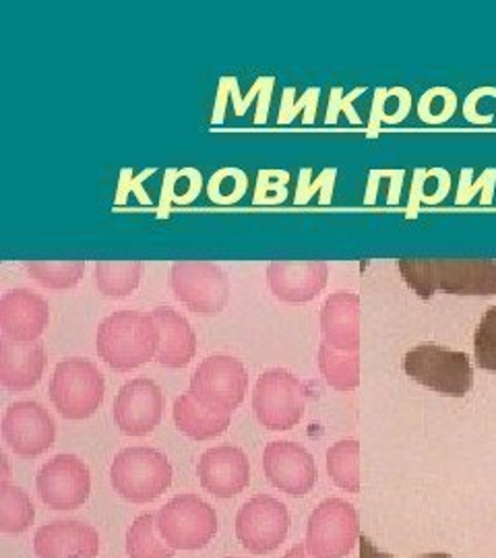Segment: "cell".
Returning <instances> with one entry per match:
<instances>
[{"mask_svg": "<svg viewBox=\"0 0 496 558\" xmlns=\"http://www.w3.org/2000/svg\"><path fill=\"white\" fill-rule=\"evenodd\" d=\"M403 281L422 300L437 292L456 296H496V260L401 259L397 263Z\"/></svg>", "mask_w": 496, "mask_h": 558, "instance_id": "6da1fadb", "label": "cell"}, {"mask_svg": "<svg viewBox=\"0 0 496 558\" xmlns=\"http://www.w3.org/2000/svg\"><path fill=\"white\" fill-rule=\"evenodd\" d=\"M96 345L99 359L110 368L135 371L158 356V323L149 313L117 311L99 323Z\"/></svg>", "mask_w": 496, "mask_h": 558, "instance_id": "7a4b0ae2", "label": "cell"}, {"mask_svg": "<svg viewBox=\"0 0 496 558\" xmlns=\"http://www.w3.org/2000/svg\"><path fill=\"white\" fill-rule=\"evenodd\" d=\"M172 463L158 449L131 447L110 468V482L120 497L135 505L159 499L172 484Z\"/></svg>", "mask_w": 496, "mask_h": 558, "instance_id": "3957f363", "label": "cell"}, {"mask_svg": "<svg viewBox=\"0 0 496 558\" xmlns=\"http://www.w3.org/2000/svg\"><path fill=\"white\" fill-rule=\"evenodd\" d=\"M403 371L422 387L447 398H463L474 385V371L463 352L422 343L403 359Z\"/></svg>", "mask_w": 496, "mask_h": 558, "instance_id": "277c9868", "label": "cell"}, {"mask_svg": "<svg viewBox=\"0 0 496 558\" xmlns=\"http://www.w3.org/2000/svg\"><path fill=\"white\" fill-rule=\"evenodd\" d=\"M104 393L106 380L94 362L69 359L55 368L50 399L62 418H92L104 403Z\"/></svg>", "mask_w": 496, "mask_h": 558, "instance_id": "5b68a950", "label": "cell"}, {"mask_svg": "<svg viewBox=\"0 0 496 558\" xmlns=\"http://www.w3.org/2000/svg\"><path fill=\"white\" fill-rule=\"evenodd\" d=\"M306 387L286 368H271L258 377L253 391V410L267 430H292L306 410Z\"/></svg>", "mask_w": 496, "mask_h": 558, "instance_id": "8992f818", "label": "cell"}, {"mask_svg": "<svg viewBox=\"0 0 496 558\" xmlns=\"http://www.w3.org/2000/svg\"><path fill=\"white\" fill-rule=\"evenodd\" d=\"M161 539L174 550L205 548L218 534V515L211 505L195 495H180L159 509Z\"/></svg>", "mask_w": 496, "mask_h": 558, "instance_id": "52a82bcc", "label": "cell"}, {"mask_svg": "<svg viewBox=\"0 0 496 558\" xmlns=\"http://www.w3.org/2000/svg\"><path fill=\"white\" fill-rule=\"evenodd\" d=\"M170 288L197 315H219L230 299V281L211 260H177L170 269Z\"/></svg>", "mask_w": 496, "mask_h": 558, "instance_id": "ba28073f", "label": "cell"}, {"mask_svg": "<svg viewBox=\"0 0 496 558\" xmlns=\"http://www.w3.org/2000/svg\"><path fill=\"white\" fill-rule=\"evenodd\" d=\"M358 515L350 502L327 499L311 513L306 550L315 558H343L356 544Z\"/></svg>", "mask_w": 496, "mask_h": 558, "instance_id": "9c48e42d", "label": "cell"}, {"mask_svg": "<svg viewBox=\"0 0 496 558\" xmlns=\"http://www.w3.org/2000/svg\"><path fill=\"white\" fill-rule=\"evenodd\" d=\"M249 389V375L239 359L216 354L198 364L191 393L209 408L232 414L244 401Z\"/></svg>", "mask_w": 496, "mask_h": 558, "instance_id": "30bf717a", "label": "cell"}, {"mask_svg": "<svg viewBox=\"0 0 496 558\" xmlns=\"http://www.w3.org/2000/svg\"><path fill=\"white\" fill-rule=\"evenodd\" d=\"M290 530V513L283 502L274 497L257 495L246 500L237 518L240 544L253 555L278 550Z\"/></svg>", "mask_w": 496, "mask_h": 558, "instance_id": "8fae6325", "label": "cell"}, {"mask_svg": "<svg viewBox=\"0 0 496 558\" xmlns=\"http://www.w3.org/2000/svg\"><path fill=\"white\" fill-rule=\"evenodd\" d=\"M36 486L44 505L55 511H73L89 499L92 474L83 459L62 453L41 465Z\"/></svg>", "mask_w": 496, "mask_h": 558, "instance_id": "7c38bea8", "label": "cell"}, {"mask_svg": "<svg viewBox=\"0 0 496 558\" xmlns=\"http://www.w3.org/2000/svg\"><path fill=\"white\" fill-rule=\"evenodd\" d=\"M2 437L20 458H38L57 439V424L38 401H17L2 418Z\"/></svg>", "mask_w": 496, "mask_h": 558, "instance_id": "4fadbf2b", "label": "cell"}, {"mask_svg": "<svg viewBox=\"0 0 496 558\" xmlns=\"http://www.w3.org/2000/svg\"><path fill=\"white\" fill-rule=\"evenodd\" d=\"M263 470L267 480L286 495L302 497L317 484L315 458L298 442L274 440L265 447Z\"/></svg>", "mask_w": 496, "mask_h": 558, "instance_id": "5bb4252c", "label": "cell"}, {"mask_svg": "<svg viewBox=\"0 0 496 558\" xmlns=\"http://www.w3.org/2000/svg\"><path fill=\"white\" fill-rule=\"evenodd\" d=\"M164 414V393L152 379L129 380L114 399V422L126 437L154 433Z\"/></svg>", "mask_w": 496, "mask_h": 558, "instance_id": "9a60e30c", "label": "cell"}, {"mask_svg": "<svg viewBox=\"0 0 496 558\" xmlns=\"http://www.w3.org/2000/svg\"><path fill=\"white\" fill-rule=\"evenodd\" d=\"M197 476L209 495L218 499H232L249 486L251 463L239 447L219 445L201 456Z\"/></svg>", "mask_w": 496, "mask_h": 558, "instance_id": "2e32d148", "label": "cell"}, {"mask_svg": "<svg viewBox=\"0 0 496 558\" xmlns=\"http://www.w3.org/2000/svg\"><path fill=\"white\" fill-rule=\"evenodd\" d=\"M50 308L40 294L29 288H15L0 299L2 336L15 343H36L46 331Z\"/></svg>", "mask_w": 496, "mask_h": 558, "instance_id": "e0dca14e", "label": "cell"}, {"mask_svg": "<svg viewBox=\"0 0 496 558\" xmlns=\"http://www.w3.org/2000/svg\"><path fill=\"white\" fill-rule=\"evenodd\" d=\"M329 278L323 260H271L267 265V283L276 299L288 304H304L317 299Z\"/></svg>", "mask_w": 496, "mask_h": 558, "instance_id": "ac0fdd59", "label": "cell"}, {"mask_svg": "<svg viewBox=\"0 0 496 558\" xmlns=\"http://www.w3.org/2000/svg\"><path fill=\"white\" fill-rule=\"evenodd\" d=\"M38 558H96L99 553L98 532L75 519H60L41 525L34 538Z\"/></svg>", "mask_w": 496, "mask_h": 558, "instance_id": "d6986e66", "label": "cell"}, {"mask_svg": "<svg viewBox=\"0 0 496 558\" xmlns=\"http://www.w3.org/2000/svg\"><path fill=\"white\" fill-rule=\"evenodd\" d=\"M46 368V350L41 343H0V385L7 391H29L40 383Z\"/></svg>", "mask_w": 496, "mask_h": 558, "instance_id": "ffe728a7", "label": "cell"}, {"mask_svg": "<svg viewBox=\"0 0 496 558\" xmlns=\"http://www.w3.org/2000/svg\"><path fill=\"white\" fill-rule=\"evenodd\" d=\"M320 333L339 352H356L360 343V306L352 292H336L320 308Z\"/></svg>", "mask_w": 496, "mask_h": 558, "instance_id": "44dd1931", "label": "cell"}, {"mask_svg": "<svg viewBox=\"0 0 496 558\" xmlns=\"http://www.w3.org/2000/svg\"><path fill=\"white\" fill-rule=\"evenodd\" d=\"M159 327L158 360L166 368H182L197 354V336L191 323L170 306L152 311Z\"/></svg>", "mask_w": 496, "mask_h": 558, "instance_id": "7402d4cb", "label": "cell"}, {"mask_svg": "<svg viewBox=\"0 0 496 558\" xmlns=\"http://www.w3.org/2000/svg\"><path fill=\"white\" fill-rule=\"evenodd\" d=\"M172 416L180 433L193 440L218 439L228 430L230 418H232V414L228 412L205 405L191 391L182 393L174 401Z\"/></svg>", "mask_w": 496, "mask_h": 558, "instance_id": "603a6c76", "label": "cell"}, {"mask_svg": "<svg viewBox=\"0 0 496 558\" xmlns=\"http://www.w3.org/2000/svg\"><path fill=\"white\" fill-rule=\"evenodd\" d=\"M143 276L141 260H98L94 278L99 292L108 299H126L140 288Z\"/></svg>", "mask_w": 496, "mask_h": 558, "instance_id": "cb8c5ba5", "label": "cell"}, {"mask_svg": "<svg viewBox=\"0 0 496 558\" xmlns=\"http://www.w3.org/2000/svg\"><path fill=\"white\" fill-rule=\"evenodd\" d=\"M36 509L29 495L9 482L0 484V530L4 534H23L32 527Z\"/></svg>", "mask_w": 496, "mask_h": 558, "instance_id": "d4e9b609", "label": "cell"}, {"mask_svg": "<svg viewBox=\"0 0 496 558\" xmlns=\"http://www.w3.org/2000/svg\"><path fill=\"white\" fill-rule=\"evenodd\" d=\"M27 276L48 290H71L85 274V260H25Z\"/></svg>", "mask_w": 496, "mask_h": 558, "instance_id": "484cf974", "label": "cell"}, {"mask_svg": "<svg viewBox=\"0 0 496 558\" xmlns=\"http://www.w3.org/2000/svg\"><path fill=\"white\" fill-rule=\"evenodd\" d=\"M158 519L145 513L133 521L126 532L129 558H174V548L159 539Z\"/></svg>", "mask_w": 496, "mask_h": 558, "instance_id": "4316f807", "label": "cell"}, {"mask_svg": "<svg viewBox=\"0 0 496 558\" xmlns=\"http://www.w3.org/2000/svg\"><path fill=\"white\" fill-rule=\"evenodd\" d=\"M318 368L325 380L338 391H350L358 385L356 352H339L327 343H320Z\"/></svg>", "mask_w": 496, "mask_h": 558, "instance_id": "83f0119b", "label": "cell"}, {"mask_svg": "<svg viewBox=\"0 0 496 558\" xmlns=\"http://www.w3.org/2000/svg\"><path fill=\"white\" fill-rule=\"evenodd\" d=\"M327 472L339 488L358 493L360 488V445L358 440H339L327 451Z\"/></svg>", "mask_w": 496, "mask_h": 558, "instance_id": "f1b7e54d", "label": "cell"}, {"mask_svg": "<svg viewBox=\"0 0 496 558\" xmlns=\"http://www.w3.org/2000/svg\"><path fill=\"white\" fill-rule=\"evenodd\" d=\"M457 96L449 87H433L418 101V117L426 124H445L456 114Z\"/></svg>", "mask_w": 496, "mask_h": 558, "instance_id": "f546056e", "label": "cell"}, {"mask_svg": "<svg viewBox=\"0 0 496 558\" xmlns=\"http://www.w3.org/2000/svg\"><path fill=\"white\" fill-rule=\"evenodd\" d=\"M246 189H249V179L242 170L223 168L209 180L207 195L218 205H234L246 195Z\"/></svg>", "mask_w": 496, "mask_h": 558, "instance_id": "4dcf8cb0", "label": "cell"}, {"mask_svg": "<svg viewBox=\"0 0 496 558\" xmlns=\"http://www.w3.org/2000/svg\"><path fill=\"white\" fill-rule=\"evenodd\" d=\"M318 94H320L318 87H309L304 92V96L297 101L294 100L297 89L288 87L283 92V100H281V108H279V124H292L300 112H304L302 124H306V126L313 124L317 120Z\"/></svg>", "mask_w": 496, "mask_h": 558, "instance_id": "1f68e13d", "label": "cell"}, {"mask_svg": "<svg viewBox=\"0 0 496 558\" xmlns=\"http://www.w3.org/2000/svg\"><path fill=\"white\" fill-rule=\"evenodd\" d=\"M474 354L480 368L496 373V306H491L477 325Z\"/></svg>", "mask_w": 496, "mask_h": 558, "instance_id": "d6a6232c", "label": "cell"}, {"mask_svg": "<svg viewBox=\"0 0 496 558\" xmlns=\"http://www.w3.org/2000/svg\"><path fill=\"white\" fill-rule=\"evenodd\" d=\"M311 168H304L300 172V180H298L297 197L294 203L297 205H306L309 201L313 199L317 193H320V205H327L331 203L334 197V184H336V177H338V170L336 168H327L318 174L315 182H311Z\"/></svg>", "mask_w": 496, "mask_h": 558, "instance_id": "836d02e7", "label": "cell"}, {"mask_svg": "<svg viewBox=\"0 0 496 558\" xmlns=\"http://www.w3.org/2000/svg\"><path fill=\"white\" fill-rule=\"evenodd\" d=\"M470 172H472V168H468V170L461 172L459 193H457L456 199L457 205H468L470 201L476 197L480 191H482V195H484L482 203H484V205H491V203H493V191H495L496 184V168H488L476 182H470Z\"/></svg>", "mask_w": 496, "mask_h": 558, "instance_id": "e575fe53", "label": "cell"}, {"mask_svg": "<svg viewBox=\"0 0 496 558\" xmlns=\"http://www.w3.org/2000/svg\"><path fill=\"white\" fill-rule=\"evenodd\" d=\"M360 94H364V87H356L354 92H350L348 96L343 94L341 87H334L329 94V108H327V124H338L339 114L343 112L352 124H362V119L358 117L354 110V100Z\"/></svg>", "mask_w": 496, "mask_h": 558, "instance_id": "d590c367", "label": "cell"}, {"mask_svg": "<svg viewBox=\"0 0 496 558\" xmlns=\"http://www.w3.org/2000/svg\"><path fill=\"white\" fill-rule=\"evenodd\" d=\"M414 106L412 94L406 87H394L387 89L385 100H383V122L385 124H399L410 114Z\"/></svg>", "mask_w": 496, "mask_h": 558, "instance_id": "8d00e7d4", "label": "cell"}, {"mask_svg": "<svg viewBox=\"0 0 496 558\" xmlns=\"http://www.w3.org/2000/svg\"><path fill=\"white\" fill-rule=\"evenodd\" d=\"M228 100H232L234 112L239 114L240 106H242V96H240L239 80L237 77H221V81H219L218 98H216L214 117H211L214 124H221L223 122Z\"/></svg>", "mask_w": 496, "mask_h": 558, "instance_id": "74e56055", "label": "cell"}, {"mask_svg": "<svg viewBox=\"0 0 496 558\" xmlns=\"http://www.w3.org/2000/svg\"><path fill=\"white\" fill-rule=\"evenodd\" d=\"M484 96H496V87H480V89H474L470 96H468V100L463 101V119L468 120L470 124H491L493 120H495V114H488V117H482L480 112H477V100L480 98H484Z\"/></svg>", "mask_w": 496, "mask_h": 558, "instance_id": "f35d334b", "label": "cell"}, {"mask_svg": "<svg viewBox=\"0 0 496 558\" xmlns=\"http://www.w3.org/2000/svg\"><path fill=\"white\" fill-rule=\"evenodd\" d=\"M154 172H156V170H145V172H143V174H140L137 179L129 180V170H124V172H122V179H120L119 193H117L119 197L114 199V203H117V205H122V203L126 201V195H129V191H135V193L140 195L141 203H143V205H149L152 201L145 197V193L141 191L140 184L141 182H143V180L147 179V177H152Z\"/></svg>", "mask_w": 496, "mask_h": 558, "instance_id": "ab89813d", "label": "cell"}, {"mask_svg": "<svg viewBox=\"0 0 496 558\" xmlns=\"http://www.w3.org/2000/svg\"><path fill=\"white\" fill-rule=\"evenodd\" d=\"M426 177H428L426 170H416V179H414V184H412V195H410V205H408V220L416 218L418 207L426 199V193H424Z\"/></svg>", "mask_w": 496, "mask_h": 558, "instance_id": "60d3db41", "label": "cell"}, {"mask_svg": "<svg viewBox=\"0 0 496 558\" xmlns=\"http://www.w3.org/2000/svg\"><path fill=\"white\" fill-rule=\"evenodd\" d=\"M274 85H276V77H269L267 85L261 92V100L257 106V117H255V124H263L269 114V104H271V94H274Z\"/></svg>", "mask_w": 496, "mask_h": 558, "instance_id": "b9f144b4", "label": "cell"}, {"mask_svg": "<svg viewBox=\"0 0 496 558\" xmlns=\"http://www.w3.org/2000/svg\"><path fill=\"white\" fill-rule=\"evenodd\" d=\"M385 94H387V89H377V94H375V101H373V119H371V124H368V137H377L378 133V124L383 122V100H385Z\"/></svg>", "mask_w": 496, "mask_h": 558, "instance_id": "7bdbcfd3", "label": "cell"}, {"mask_svg": "<svg viewBox=\"0 0 496 558\" xmlns=\"http://www.w3.org/2000/svg\"><path fill=\"white\" fill-rule=\"evenodd\" d=\"M267 81H269V77H258L257 83L253 85V89L249 92V96H244V98H242V106H240L239 114H237V117H244V114H246L249 106L253 104V100H255V96L263 92V87L267 85Z\"/></svg>", "mask_w": 496, "mask_h": 558, "instance_id": "ee69618b", "label": "cell"}, {"mask_svg": "<svg viewBox=\"0 0 496 558\" xmlns=\"http://www.w3.org/2000/svg\"><path fill=\"white\" fill-rule=\"evenodd\" d=\"M360 558H394L391 555H385L375 548V544L366 536H360Z\"/></svg>", "mask_w": 496, "mask_h": 558, "instance_id": "f6af8a7d", "label": "cell"}, {"mask_svg": "<svg viewBox=\"0 0 496 558\" xmlns=\"http://www.w3.org/2000/svg\"><path fill=\"white\" fill-rule=\"evenodd\" d=\"M283 558H315L311 557V553L306 550V544H298V546H294L292 550H288L286 553V557Z\"/></svg>", "mask_w": 496, "mask_h": 558, "instance_id": "bcb514c9", "label": "cell"}, {"mask_svg": "<svg viewBox=\"0 0 496 558\" xmlns=\"http://www.w3.org/2000/svg\"><path fill=\"white\" fill-rule=\"evenodd\" d=\"M2 468H4V472H2V484H4V482H9V478H11V476H9V463H7V456H2Z\"/></svg>", "mask_w": 496, "mask_h": 558, "instance_id": "7dc6e473", "label": "cell"}, {"mask_svg": "<svg viewBox=\"0 0 496 558\" xmlns=\"http://www.w3.org/2000/svg\"><path fill=\"white\" fill-rule=\"evenodd\" d=\"M418 558H453V557H449V555H443V553H437V555H424V557H418Z\"/></svg>", "mask_w": 496, "mask_h": 558, "instance_id": "c3c4849f", "label": "cell"}]
</instances>
